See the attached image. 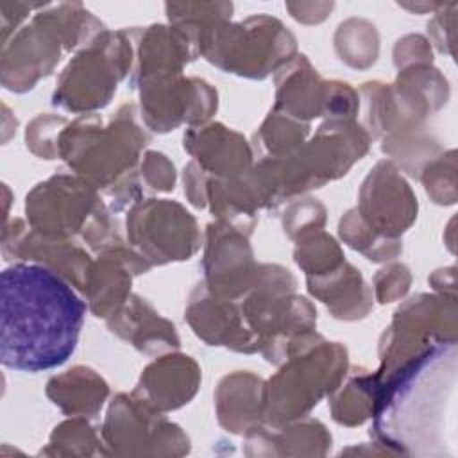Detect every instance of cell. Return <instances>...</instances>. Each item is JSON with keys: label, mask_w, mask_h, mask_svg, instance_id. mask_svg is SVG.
<instances>
[{"label": "cell", "mask_w": 458, "mask_h": 458, "mask_svg": "<svg viewBox=\"0 0 458 458\" xmlns=\"http://www.w3.org/2000/svg\"><path fill=\"white\" fill-rule=\"evenodd\" d=\"M59 41L63 36L54 13L38 14L32 25L13 36L11 43H4V86L13 91L30 89L59 61Z\"/></svg>", "instance_id": "obj_11"}, {"label": "cell", "mask_w": 458, "mask_h": 458, "mask_svg": "<svg viewBox=\"0 0 458 458\" xmlns=\"http://www.w3.org/2000/svg\"><path fill=\"white\" fill-rule=\"evenodd\" d=\"M179 73L140 82L141 109L154 131L166 132L179 122H202L216 107V93L202 81L177 79Z\"/></svg>", "instance_id": "obj_10"}, {"label": "cell", "mask_w": 458, "mask_h": 458, "mask_svg": "<svg viewBox=\"0 0 458 458\" xmlns=\"http://www.w3.org/2000/svg\"><path fill=\"white\" fill-rule=\"evenodd\" d=\"M310 292L318 297L338 318L365 317L370 308L369 288L360 272L349 263L308 277Z\"/></svg>", "instance_id": "obj_20"}, {"label": "cell", "mask_w": 458, "mask_h": 458, "mask_svg": "<svg viewBox=\"0 0 458 458\" xmlns=\"http://www.w3.org/2000/svg\"><path fill=\"white\" fill-rule=\"evenodd\" d=\"M208 229L206 286L213 295L231 301L250 290L258 267L252 265L250 247L238 229L220 224Z\"/></svg>", "instance_id": "obj_12"}, {"label": "cell", "mask_w": 458, "mask_h": 458, "mask_svg": "<svg viewBox=\"0 0 458 458\" xmlns=\"http://www.w3.org/2000/svg\"><path fill=\"white\" fill-rule=\"evenodd\" d=\"M184 148L199 159L200 168L224 179L245 174L250 161V148L245 140L218 123L184 134Z\"/></svg>", "instance_id": "obj_18"}, {"label": "cell", "mask_w": 458, "mask_h": 458, "mask_svg": "<svg viewBox=\"0 0 458 458\" xmlns=\"http://www.w3.org/2000/svg\"><path fill=\"white\" fill-rule=\"evenodd\" d=\"M381 379L377 374H356L331 401L333 419L345 426L361 424L374 411Z\"/></svg>", "instance_id": "obj_24"}, {"label": "cell", "mask_w": 458, "mask_h": 458, "mask_svg": "<svg viewBox=\"0 0 458 458\" xmlns=\"http://www.w3.org/2000/svg\"><path fill=\"white\" fill-rule=\"evenodd\" d=\"M109 327L143 352H154L179 345L174 324L161 318L145 301L132 297L127 306L113 313Z\"/></svg>", "instance_id": "obj_21"}, {"label": "cell", "mask_w": 458, "mask_h": 458, "mask_svg": "<svg viewBox=\"0 0 458 458\" xmlns=\"http://www.w3.org/2000/svg\"><path fill=\"white\" fill-rule=\"evenodd\" d=\"M47 386L52 403L72 415H95L107 395L106 381L86 367L54 376Z\"/></svg>", "instance_id": "obj_23"}, {"label": "cell", "mask_w": 458, "mask_h": 458, "mask_svg": "<svg viewBox=\"0 0 458 458\" xmlns=\"http://www.w3.org/2000/svg\"><path fill=\"white\" fill-rule=\"evenodd\" d=\"M186 317L193 331L209 345H227L236 351H256L259 345L249 327L243 326L245 318L229 299L202 293L199 299L191 297Z\"/></svg>", "instance_id": "obj_16"}, {"label": "cell", "mask_w": 458, "mask_h": 458, "mask_svg": "<svg viewBox=\"0 0 458 458\" xmlns=\"http://www.w3.org/2000/svg\"><path fill=\"white\" fill-rule=\"evenodd\" d=\"M147 272L150 263L140 254H134L122 247H109L97 265H91L84 292L89 297L91 310L97 317H109L118 311L127 297L131 286V274Z\"/></svg>", "instance_id": "obj_17"}, {"label": "cell", "mask_w": 458, "mask_h": 458, "mask_svg": "<svg viewBox=\"0 0 458 458\" xmlns=\"http://www.w3.org/2000/svg\"><path fill=\"white\" fill-rule=\"evenodd\" d=\"M263 388L261 379L252 374L227 376L216 394L220 422L233 433L250 429L256 415L263 417Z\"/></svg>", "instance_id": "obj_22"}, {"label": "cell", "mask_w": 458, "mask_h": 458, "mask_svg": "<svg viewBox=\"0 0 458 458\" xmlns=\"http://www.w3.org/2000/svg\"><path fill=\"white\" fill-rule=\"evenodd\" d=\"M143 174L154 190L168 191L174 188V165L163 154L148 152L143 161Z\"/></svg>", "instance_id": "obj_28"}, {"label": "cell", "mask_w": 458, "mask_h": 458, "mask_svg": "<svg viewBox=\"0 0 458 458\" xmlns=\"http://www.w3.org/2000/svg\"><path fill=\"white\" fill-rule=\"evenodd\" d=\"M331 84L322 82L310 63L301 55L283 70L277 81L276 107L295 118L318 116L327 111Z\"/></svg>", "instance_id": "obj_19"}, {"label": "cell", "mask_w": 458, "mask_h": 458, "mask_svg": "<svg viewBox=\"0 0 458 458\" xmlns=\"http://www.w3.org/2000/svg\"><path fill=\"white\" fill-rule=\"evenodd\" d=\"M2 243L7 259L9 256H14L20 259L36 261L55 274L61 272L68 281L84 290L89 268L93 265L84 250L68 245L64 240L41 236L34 229L27 233V227H23L20 220L13 222V229H4Z\"/></svg>", "instance_id": "obj_14"}, {"label": "cell", "mask_w": 458, "mask_h": 458, "mask_svg": "<svg viewBox=\"0 0 458 458\" xmlns=\"http://www.w3.org/2000/svg\"><path fill=\"white\" fill-rule=\"evenodd\" d=\"M150 406L138 397L120 394L107 413L104 426L106 445L109 453L116 454H147L156 444L163 447L165 454H182L188 451V437L179 431L175 424L156 417Z\"/></svg>", "instance_id": "obj_9"}, {"label": "cell", "mask_w": 458, "mask_h": 458, "mask_svg": "<svg viewBox=\"0 0 458 458\" xmlns=\"http://www.w3.org/2000/svg\"><path fill=\"white\" fill-rule=\"evenodd\" d=\"M131 64V45L123 32L95 36L89 48L79 54L63 72L54 104L68 111H88L109 102L118 79Z\"/></svg>", "instance_id": "obj_6"}, {"label": "cell", "mask_w": 458, "mask_h": 458, "mask_svg": "<svg viewBox=\"0 0 458 458\" xmlns=\"http://www.w3.org/2000/svg\"><path fill=\"white\" fill-rule=\"evenodd\" d=\"M306 132V123H293L290 118H279L274 113V116L270 114L261 127L259 136L263 138V145L268 152H272L276 157H283L281 154L288 156L299 148V141L302 143Z\"/></svg>", "instance_id": "obj_25"}, {"label": "cell", "mask_w": 458, "mask_h": 458, "mask_svg": "<svg viewBox=\"0 0 458 458\" xmlns=\"http://www.w3.org/2000/svg\"><path fill=\"white\" fill-rule=\"evenodd\" d=\"M72 442H73L72 454H91L93 447L98 444L91 426L81 419H75V420L63 422L61 426L55 428L48 444L50 447H55V449L50 451L48 454H57L61 447Z\"/></svg>", "instance_id": "obj_26"}, {"label": "cell", "mask_w": 458, "mask_h": 458, "mask_svg": "<svg viewBox=\"0 0 458 458\" xmlns=\"http://www.w3.org/2000/svg\"><path fill=\"white\" fill-rule=\"evenodd\" d=\"M379 379L374 437L403 454L447 453L454 442V342L426 345Z\"/></svg>", "instance_id": "obj_2"}, {"label": "cell", "mask_w": 458, "mask_h": 458, "mask_svg": "<svg viewBox=\"0 0 458 458\" xmlns=\"http://www.w3.org/2000/svg\"><path fill=\"white\" fill-rule=\"evenodd\" d=\"M86 304L54 270L13 263L0 276V360L41 372L63 365L77 347Z\"/></svg>", "instance_id": "obj_1"}, {"label": "cell", "mask_w": 458, "mask_h": 458, "mask_svg": "<svg viewBox=\"0 0 458 458\" xmlns=\"http://www.w3.org/2000/svg\"><path fill=\"white\" fill-rule=\"evenodd\" d=\"M197 385V363L190 356L170 354L143 370L134 397L157 411L175 410L193 397Z\"/></svg>", "instance_id": "obj_15"}, {"label": "cell", "mask_w": 458, "mask_h": 458, "mask_svg": "<svg viewBox=\"0 0 458 458\" xmlns=\"http://www.w3.org/2000/svg\"><path fill=\"white\" fill-rule=\"evenodd\" d=\"M132 114V107H122L109 127L97 125L95 118H81L63 131L57 152L79 174L109 186L113 177L120 179L132 168L140 148L148 140Z\"/></svg>", "instance_id": "obj_4"}, {"label": "cell", "mask_w": 458, "mask_h": 458, "mask_svg": "<svg viewBox=\"0 0 458 458\" xmlns=\"http://www.w3.org/2000/svg\"><path fill=\"white\" fill-rule=\"evenodd\" d=\"M127 233L154 263L188 259L199 245L193 216L170 200L148 199L132 208Z\"/></svg>", "instance_id": "obj_8"}, {"label": "cell", "mask_w": 458, "mask_h": 458, "mask_svg": "<svg viewBox=\"0 0 458 458\" xmlns=\"http://www.w3.org/2000/svg\"><path fill=\"white\" fill-rule=\"evenodd\" d=\"M199 50L213 64L247 77H265L295 50L293 36L267 16L238 25H211L199 36Z\"/></svg>", "instance_id": "obj_5"}, {"label": "cell", "mask_w": 458, "mask_h": 458, "mask_svg": "<svg viewBox=\"0 0 458 458\" xmlns=\"http://www.w3.org/2000/svg\"><path fill=\"white\" fill-rule=\"evenodd\" d=\"M286 360L290 361L263 388V417L274 426L304 415L336 388L347 369L345 349L311 331L290 342Z\"/></svg>", "instance_id": "obj_3"}, {"label": "cell", "mask_w": 458, "mask_h": 458, "mask_svg": "<svg viewBox=\"0 0 458 458\" xmlns=\"http://www.w3.org/2000/svg\"><path fill=\"white\" fill-rule=\"evenodd\" d=\"M30 229L52 240L84 231V238L107 218L93 184L70 175H55L38 184L25 204Z\"/></svg>", "instance_id": "obj_7"}, {"label": "cell", "mask_w": 458, "mask_h": 458, "mask_svg": "<svg viewBox=\"0 0 458 458\" xmlns=\"http://www.w3.org/2000/svg\"><path fill=\"white\" fill-rule=\"evenodd\" d=\"M408 268L403 265H394L388 270H381V274L376 276L377 297L381 302H390L408 290Z\"/></svg>", "instance_id": "obj_27"}, {"label": "cell", "mask_w": 458, "mask_h": 458, "mask_svg": "<svg viewBox=\"0 0 458 458\" xmlns=\"http://www.w3.org/2000/svg\"><path fill=\"white\" fill-rule=\"evenodd\" d=\"M358 211V209H356ZM417 202L408 184L397 175L388 163H379L361 188L360 218L372 231L381 233L383 238L397 236L413 220Z\"/></svg>", "instance_id": "obj_13"}]
</instances>
